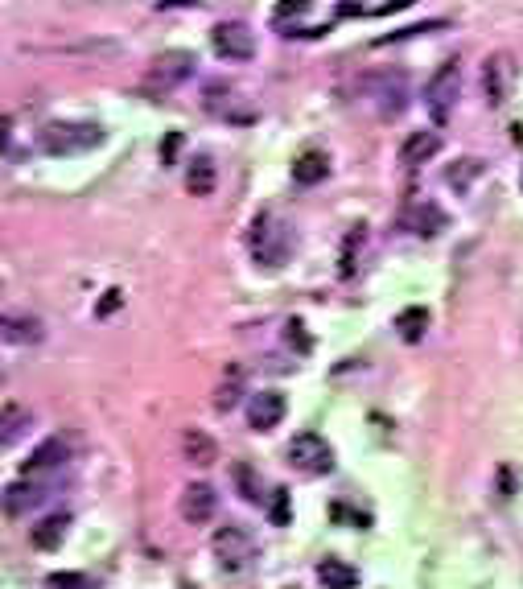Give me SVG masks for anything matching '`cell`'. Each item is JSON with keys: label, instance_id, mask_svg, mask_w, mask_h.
Here are the masks:
<instances>
[{"label": "cell", "instance_id": "obj_1", "mask_svg": "<svg viewBox=\"0 0 523 589\" xmlns=\"http://www.w3.org/2000/svg\"><path fill=\"white\" fill-rule=\"evenodd\" d=\"M248 248H252V260L260 268H284L297 251V231L276 211H260L248 227Z\"/></svg>", "mask_w": 523, "mask_h": 589}, {"label": "cell", "instance_id": "obj_2", "mask_svg": "<svg viewBox=\"0 0 523 589\" xmlns=\"http://www.w3.org/2000/svg\"><path fill=\"white\" fill-rule=\"evenodd\" d=\"M104 128L99 124H67V120H59V124H46L38 132V149L50 157H70V153H87V149H99L104 145Z\"/></svg>", "mask_w": 523, "mask_h": 589}, {"label": "cell", "instance_id": "obj_3", "mask_svg": "<svg viewBox=\"0 0 523 589\" xmlns=\"http://www.w3.org/2000/svg\"><path fill=\"white\" fill-rule=\"evenodd\" d=\"M457 91H462V67H457V62H441V67L433 70V78L425 83V107L437 124L449 120V112H454V104H457Z\"/></svg>", "mask_w": 523, "mask_h": 589}, {"label": "cell", "instance_id": "obj_4", "mask_svg": "<svg viewBox=\"0 0 523 589\" xmlns=\"http://www.w3.org/2000/svg\"><path fill=\"white\" fill-rule=\"evenodd\" d=\"M214 557H219V565L223 569H231V573H239V569H248L256 560V540H252V531L248 528H239V523H223V528L214 531Z\"/></svg>", "mask_w": 523, "mask_h": 589}, {"label": "cell", "instance_id": "obj_5", "mask_svg": "<svg viewBox=\"0 0 523 589\" xmlns=\"http://www.w3.org/2000/svg\"><path fill=\"white\" fill-rule=\"evenodd\" d=\"M194 54L190 50H165L161 59L149 67V75H145V87L149 91H157V95H165V91H174V87H182L185 78L194 75Z\"/></svg>", "mask_w": 523, "mask_h": 589}, {"label": "cell", "instance_id": "obj_6", "mask_svg": "<svg viewBox=\"0 0 523 589\" xmlns=\"http://www.w3.org/2000/svg\"><path fill=\"white\" fill-rule=\"evenodd\" d=\"M289 462L297 466L301 474H329L334 470V445L326 441L321 433H297L289 441Z\"/></svg>", "mask_w": 523, "mask_h": 589}, {"label": "cell", "instance_id": "obj_7", "mask_svg": "<svg viewBox=\"0 0 523 589\" xmlns=\"http://www.w3.org/2000/svg\"><path fill=\"white\" fill-rule=\"evenodd\" d=\"M211 46H214V54H223V59H231V62H248L256 54V38L243 21H219L211 30Z\"/></svg>", "mask_w": 523, "mask_h": 589}, {"label": "cell", "instance_id": "obj_8", "mask_svg": "<svg viewBox=\"0 0 523 589\" xmlns=\"http://www.w3.org/2000/svg\"><path fill=\"white\" fill-rule=\"evenodd\" d=\"M284 412H289V404H284V396L272 392V387L252 392V400H248V425H252L256 433H272V429L284 421Z\"/></svg>", "mask_w": 523, "mask_h": 589}, {"label": "cell", "instance_id": "obj_9", "mask_svg": "<svg viewBox=\"0 0 523 589\" xmlns=\"http://www.w3.org/2000/svg\"><path fill=\"white\" fill-rule=\"evenodd\" d=\"M214 507H219V494L211 483H190L182 494V520L185 523H211Z\"/></svg>", "mask_w": 523, "mask_h": 589}, {"label": "cell", "instance_id": "obj_10", "mask_svg": "<svg viewBox=\"0 0 523 589\" xmlns=\"http://www.w3.org/2000/svg\"><path fill=\"white\" fill-rule=\"evenodd\" d=\"M400 227L428 240V235H437L441 227H449V219H446V211H441L437 203H412L404 214H400Z\"/></svg>", "mask_w": 523, "mask_h": 589}, {"label": "cell", "instance_id": "obj_11", "mask_svg": "<svg viewBox=\"0 0 523 589\" xmlns=\"http://www.w3.org/2000/svg\"><path fill=\"white\" fill-rule=\"evenodd\" d=\"M371 83H375L371 95H379V112L383 116H400V107L408 104V78L400 70H388V75H375Z\"/></svg>", "mask_w": 523, "mask_h": 589}, {"label": "cell", "instance_id": "obj_12", "mask_svg": "<svg viewBox=\"0 0 523 589\" xmlns=\"http://www.w3.org/2000/svg\"><path fill=\"white\" fill-rule=\"evenodd\" d=\"M67 531H70V515L67 512H54V515H46L41 523H33L30 540H33V548H41V552H59L62 540H67Z\"/></svg>", "mask_w": 523, "mask_h": 589}, {"label": "cell", "instance_id": "obj_13", "mask_svg": "<svg viewBox=\"0 0 523 589\" xmlns=\"http://www.w3.org/2000/svg\"><path fill=\"white\" fill-rule=\"evenodd\" d=\"M41 499H46V491H41L38 483H30V478H17V483L5 486V515H9V520H17V515H25L30 507H38Z\"/></svg>", "mask_w": 523, "mask_h": 589}, {"label": "cell", "instance_id": "obj_14", "mask_svg": "<svg viewBox=\"0 0 523 589\" xmlns=\"http://www.w3.org/2000/svg\"><path fill=\"white\" fill-rule=\"evenodd\" d=\"M67 458H70V445L62 441V437H46L30 454V462H25V478L41 474V470H59V466H67Z\"/></svg>", "mask_w": 523, "mask_h": 589}, {"label": "cell", "instance_id": "obj_15", "mask_svg": "<svg viewBox=\"0 0 523 589\" xmlns=\"http://www.w3.org/2000/svg\"><path fill=\"white\" fill-rule=\"evenodd\" d=\"M214 157L211 153H194L190 157V165H185V190L194 194V198H206V194H214Z\"/></svg>", "mask_w": 523, "mask_h": 589}, {"label": "cell", "instance_id": "obj_16", "mask_svg": "<svg viewBox=\"0 0 523 589\" xmlns=\"http://www.w3.org/2000/svg\"><path fill=\"white\" fill-rule=\"evenodd\" d=\"M318 581H321V589H355L359 585V569L347 565V560H338V557H321L318 560Z\"/></svg>", "mask_w": 523, "mask_h": 589}, {"label": "cell", "instance_id": "obj_17", "mask_svg": "<svg viewBox=\"0 0 523 589\" xmlns=\"http://www.w3.org/2000/svg\"><path fill=\"white\" fill-rule=\"evenodd\" d=\"M41 322L38 318H25V313H5V342L9 347H33L41 342Z\"/></svg>", "mask_w": 523, "mask_h": 589}, {"label": "cell", "instance_id": "obj_18", "mask_svg": "<svg viewBox=\"0 0 523 589\" xmlns=\"http://www.w3.org/2000/svg\"><path fill=\"white\" fill-rule=\"evenodd\" d=\"M326 174H329V157L318 153V149H305V153L293 161V182H301V186L326 182Z\"/></svg>", "mask_w": 523, "mask_h": 589}, {"label": "cell", "instance_id": "obj_19", "mask_svg": "<svg viewBox=\"0 0 523 589\" xmlns=\"http://www.w3.org/2000/svg\"><path fill=\"white\" fill-rule=\"evenodd\" d=\"M396 334H400V342L417 347V342L428 334V310L425 305H408V310H400L396 313Z\"/></svg>", "mask_w": 523, "mask_h": 589}, {"label": "cell", "instance_id": "obj_20", "mask_svg": "<svg viewBox=\"0 0 523 589\" xmlns=\"http://www.w3.org/2000/svg\"><path fill=\"white\" fill-rule=\"evenodd\" d=\"M507 75H511V67H507L503 54L486 62V70H482V91H486V104H491V107H499V104L507 99Z\"/></svg>", "mask_w": 523, "mask_h": 589}, {"label": "cell", "instance_id": "obj_21", "mask_svg": "<svg viewBox=\"0 0 523 589\" xmlns=\"http://www.w3.org/2000/svg\"><path fill=\"white\" fill-rule=\"evenodd\" d=\"M437 149H441V136H437V132H412L404 145H400V161H404V165H420V161H428Z\"/></svg>", "mask_w": 523, "mask_h": 589}, {"label": "cell", "instance_id": "obj_22", "mask_svg": "<svg viewBox=\"0 0 523 589\" xmlns=\"http://www.w3.org/2000/svg\"><path fill=\"white\" fill-rule=\"evenodd\" d=\"M363 243H367V227H355V231H347V240H342V264H338V276H355V268H359V251Z\"/></svg>", "mask_w": 523, "mask_h": 589}, {"label": "cell", "instance_id": "obj_23", "mask_svg": "<svg viewBox=\"0 0 523 589\" xmlns=\"http://www.w3.org/2000/svg\"><path fill=\"white\" fill-rule=\"evenodd\" d=\"M185 454H190V462H198V466H211L214 458H219V449H214V441L206 433H198V429H190L185 433Z\"/></svg>", "mask_w": 523, "mask_h": 589}, {"label": "cell", "instance_id": "obj_24", "mask_svg": "<svg viewBox=\"0 0 523 589\" xmlns=\"http://www.w3.org/2000/svg\"><path fill=\"white\" fill-rule=\"evenodd\" d=\"M243 371L239 367H231L227 371V384H219V392H214V408H219V412H231L235 404H239V392H243Z\"/></svg>", "mask_w": 523, "mask_h": 589}, {"label": "cell", "instance_id": "obj_25", "mask_svg": "<svg viewBox=\"0 0 523 589\" xmlns=\"http://www.w3.org/2000/svg\"><path fill=\"white\" fill-rule=\"evenodd\" d=\"M25 429H30V412H25L21 404H5V433H0V441L13 445Z\"/></svg>", "mask_w": 523, "mask_h": 589}, {"label": "cell", "instance_id": "obj_26", "mask_svg": "<svg viewBox=\"0 0 523 589\" xmlns=\"http://www.w3.org/2000/svg\"><path fill=\"white\" fill-rule=\"evenodd\" d=\"M268 520L276 523V528H284V523L293 520V499H289V491H284V486H276V491H272V503H268Z\"/></svg>", "mask_w": 523, "mask_h": 589}, {"label": "cell", "instance_id": "obj_27", "mask_svg": "<svg viewBox=\"0 0 523 589\" xmlns=\"http://www.w3.org/2000/svg\"><path fill=\"white\" fill-rule=\"evenodd\" d=\"M235 483H239V494L243 499H260V474L252 470L248 462H235Z\"/></svg>", "mask_w": 523, "mask_h": 589}, {"label": "cell", "instance_id": "obj_28", "mask_svg": "<svg viewBox=\"0 0 523 589\" xmlns=\"http://www.w3.org/2000/svg\"><path fill=\"white\" fill-rule=\"evenodd\" d=\"M478 169H482V165H478L474 157H462V165H449V169H446V182L454 186V190H465V186H470V177H474Z\"/></svg>", "mask_w": 523, "mask_h": 589}, {"label": "cell", "instance_id": "obj_29", "mask_svg": "<svg viewBox=\"0 0 523 589\" xmlns=\"http://www.w3.org/2000/svg\"><path fill=\"white\" fill-rule=\"evenodd\" d=\"M46 585H50V589H95L87 577H83V573H54Z\"/></svg>", "mask_w": 523, "mask_h": 589}, {"label": "cell", "instance_id": "obj_30", "mask_svg": "<svg viewBox=\"0 0 523 589\" xmlns=\"http://www.w3.org/2000/svg\"><path fill=\"white\" fill-rule=\"evenodd\" d=\"M329 515H334V520H350L355 528H367V515L350 512V507H342V503H334V507H329Z\"/></svg>", "mask_w": 523, "mask_h": 589}, {"label": "cell", "instance_id": "obj_31", "mask_svg": "<svg viewBox=\"0 0 523 589\" xmlns=\"http://www.w3.org/2000/svg\"><path fill=\"white\" fill-rule=\"evenodd\" d=\"M301 13H310V5H276V9H272V17L284 21V17H301Z\"/></svg>", "mask_w": 523, "mask_h": 589}, {"label": "cell", "instance_id": "obj_32", "mask_svg": "<svg viewBox=\"0 0 523 589\" xmlns=\"http://www.w3.org/2000/svg\"><path fill=\"white\" fill-rule=\"evenodd\" d=\"M177 145H182V136H165V149H161V161L165 165H174V157H177Z\"/></svg>", "mask_w": 523, "mask_h": 589}, {"label": "cell", "instance_id": "obj_33", "mask_svg": "<svg viewBox=\"0 0 523 589\" xmlns=\"http://www.w3.org/2000/svg\"><path fill=\"white\" fill-rule=\"evenodd\" d=\"M120 301H124V293H120V289H107V297H104V301H99V313H104V318H107V313L116 310Z\"/></svg>", "mask_w": 523, "mask_h": 589}, {"label": "cell", "instance_id": "obj_34", "mask_svg": "<svg viewBox=\"0 0 523 589\" xmlns=\"http://www.w3.org/2000/svg\"><path fill=\"white\" fill-rule=\"evenodd\" d=\"M519 182H523V177H519Z\"/></svg>", "mask_w": 523, "mask_h": 589}]
</instances>
